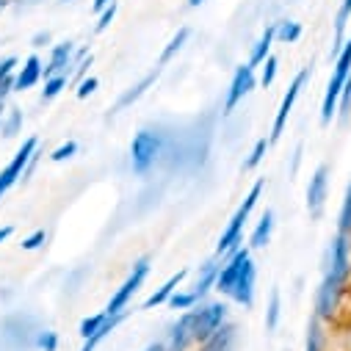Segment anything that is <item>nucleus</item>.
Returning a JSON list of instances; mask_svg holds the SVG:
<instances>
[{
    "label": "nucleus",
    "mask_w": 351,
    "mask_h": 351,
    "mask_svg": "<svg viewBox=\"0 0 351 351\" xmlns=\"http://www.w3.org/2000/svg\"><path fill=\"white\" fill-rule=\"evenodd\" d=\"M351 280V235L337 232L324 257V280L321 288L315 291V318L318 321H332L340 310V302L348 291Z\"/></svg>",
    "instance_id": "1"
},
{
    "label": "nucleus",
    "mask_w": 351,
    "mask_h": 351,
    "mask_svg": "<svg viewBox=\"0 0 351 351\" xmlns=\"http://www.w3.org/2000/svg\"><path fill=\"white\" fill-rule=\"evenodd\" d=\"M213 291L227 296L238 307H246V310L254 307V299H257V266L252 260V249L249 246H238L235 252L227 254V260L219 266V277H216V288Z\"/></svg>",
    "instance_id": "2"
},
{
    "label": "nucleus",
    "mask_w": 351,
    "mask_h": 351,
    "mask_svg": "<svg viewBox=\"0 0 351 351\" xmlns=\"http://www.w3.org/2000/svg\"><path fill=\"white\" fill-rule=\"evenodd\" d=\"M183 329L189 332V337L194 340V346L205 343L210 335H216L227 321H230V313H227V304L224 302H199L197 307L186 310L180 318Z\"/></svg>",
    "instance_id": "3"
},
{
    "label": "nucleus",
    "mask_w": 351,
    "mask_h": 351,
    "mask_svg": "<svg viewBox=\"0 0 351 351\" xmlns=\"http://www.w3.org/2000/svg\"><path fill=\"white\" fill-rule=\"evenodd\" d=\"M160 155H163V128L160 125L141 128L130 141V169L138 178H149L160 166Z\"/></svg>",
    "instance_id": "4"
},
{
    "label": "nucleus",
    "mask_w": 351,
    "mask_h": 351,
    "mask_svg": "<svg viewBox=\"0 0 351 351\" xmlns=\"http://www.w3.org/2000/svg\"><path fill=\"white\" fill-rule=\"evenodd\" d=\"M263 189H266V183H263V180H257V183L249 189V194H246L243 202L235 208L232 219L227 221V227H224V232H221V238H219V243H216L213 257H227L230 252H235V249L243 243V227H246L252 210L257 208V202H260V197H263Z\"/></svg>",
    "instance_id": "5"
},
{
    "label": "nucleus",
    "mask_w": 351,
    "mask_h": 351,
    "mask_svg": "<svg viewBox=\"0 0 351 351\" xmlns=\"http://www.w3.org/2000/svg\"><path fill=\"white\" fill-rule=\"evenodd\" d=\"M351 77V34L343 39V45L335 53V64H332V77L326 83V92L321 100V125H332L335 114H337V100L346 80Z\"/></svg>",
    "instance_id": "6"
},
{
    "label": "nucleus",
    "mask_w": 351,
    "mask_h": 351,
    "mask_svg": "<svg viewBox=\"0 0 351 351\" xmlns=\"http://www.w3.org/2000/svg\"><path fill=\"white\" fill-rule=\"evenodd\" d=\"M149 269H152V260L144 254V257H138L136 263H133V269H130V274L125 277V282L114 291V296L108 299V304H106V313L108 315H119V313H128V307H130V302H133V296L141 291V285H144V280L149 277Z\"/></svg>",
    "instance_id": "7"
},
{
    "label": "nucleus",
    "mask_w": 351,
    "mask_h": 351,
    "mask_svg": "<svg viewBox=\"0 0 351 351\" xmlns=\"http://www.w3.org/2000/svg\"><path fill=\"white\" fill-rule=\"evenodd\" d=\"M36 149H39V141H36V138H25L23 147L14 152V158H12L3 169H0V199H3V197L25 178L28 163H31V158L36 155Z\"/></svg>",
    "instance_id": "8"
},
{
    "label": "nucleus",
    "mask_w": 351,
    "mask_h": 351,
    "mask_svg": "<svg viewBox=\"0 0 351 351\" xmlns=\"http://www.w3.org/2000/svg\"><path fill=\"white\" fill-rule=\"evenodd\" d=\"M307 77H310V69L304 66L302 72H296V77H293L291 86H288V92L282 95V103H280V108H277V117H274V125H271V136H269L271 144H277V141L282 138L285 125H288V117H291V111H293V106H296L302 89L307 86Z\"/></svg>",
    "instance_id": "9"
},
{
    "label": "nucleus",
    "mask_w": 351,
    "mask_h": 351,
    "mask_svg": "<svg viewBox=\"0 0 351 351\" xmlns=\"http://www.w3.org/2000/svg\"><path fill=\"white\" fill-rule=\"evenodd\" d=\"M254 86H257L254 66H249V64L235 66L232 80H230V89H227V95H224V106H221V111H224V114H232V111H235V108L254 92Z\"/></svg>",
    "instance_id": "10"
},
{
    "label": "nucleus",
    "mask_w": 351,
    "mask_h": 351,
    "mask_svg": "<svg viewBox=\"0 0 351 351\" xmlns=\"http://www.w3.org/2000/svg\"><path fill=\"white\" fill-rule=\"evenodd\" d=\"M326 199H329V166L318 163V169L313 171V178L307 183V213H310V219L324 216Z\"/></svg>",
    "instance_id": "11"
},
{
    "label": "nucleus",
    "mask_w": 351,
    "mask_h": 351,
    "mask_svg": "<svg viewBox=\"0 0 351 351\" xmlns=\"http://www.w3.org/2000/svg\"><path fill=\"white\" fill-rule=\"evenodd\" d=\"M86 53H75V42H61L50 50V61L45 64V75L42 77H50V75H72V64L80 61Z\"/></svg>",
    "instance_id": "12"
},
{
    "label": "nucleus",
    "mask_w": 351,
    "mask_h": 351,
    "mask_svg": "<svg viewBox=\"0 0 351 351\" xmlns=\"http://www.w3.org/2000/svg\"><path fill=\"white\" fill-rule=\"evenodd\" d=\"M42 75H45V64H42V58L34 53V56H28L25 58V64L17 69V75H14V92H28V89H34V86L42 80Z\"/></svg>",
    "instance_id": "13"
},
{
    "label": "nucleus",
    "mask_w": 351,
    "mask_h": 351,
    "mask_svg": "<svg viewBox=\"0 0 351 351\" xmlns=\"http://www.w3.org/2000/svg\"><path fill=\"white\" fill-rule=\"evenodd\" d=\"M216 277H219V257H210V260H205L202 266H199L197 282L191 285V291H194V296H197L199 302H205L208 293L216 288Z\"/></svg>",
    "instance_id": "14"
},
{
    "label": "nucleus",
    "mask_w": 351,
    "mask_h": 351,
    "mask_svg": "<svg viewBox=\"0 0 351 351\" xmlns=\"http://www.w3.org/2000/svg\"><path fill=\"white\" fill-rule=\"evenodd\" d=\"M128 318V313H119V315H106V321L100 324V329L95 332V335H89V337H86L83 340V346H80V351H97L117 329H119V324Z\"/></svg>",
    "instance_id": "15"
},
{
    "label": "nucleus",
    "mask_w": 351,
    "mask_h": 351,
    "mask_svg": "<svg viewBox=\"0 0 351 351\" xmlns=\"http://www.w3.org/2000/svg\"><path fill=\"white\" fill-rule=\"evenodd\" d=\"M160 69H163V66L158 64V66H155V69H149V72H147V75H144V77H141L136 86H130V89H128V92H125V95L117 100V111H125V108H130L133 103H138V100L147 95V89H149V86L158 80Z\"/></svg>",
    "instance_id": "16"
},
{
    "label": "nucleus",
    "mask_w": 351,
    "mask_h": 351,
    "mask_svg": "<svg viewBox=\"0 0 351 351\" xmlns=\"http://www.w3.org/2000/svg\"><path fill=\"white\" fill-rule=\"evenodd\" d=\"M274 210H266L260 219H257V224H254V230H252V235H249V249L252 252H257V249H266L269 243H271V235H274Z\"/></svg>",
    "instance_id": "17"
},
{
    "label": "nucleus",
    "mask_w": 351,
    "mask_h": 351,
    "mask_svg": "<svg viewBox=\"0 0 351 351\" xmlns=\"http://www.w3.org/2000/svg\"><path fill=\"white\" fill-rule=\"evenodd\" d=\"M238 340V326L232 321H227L216 335H210L205 343H199V351H232Z\"/></svg>",
    "instance_id": "18"
},
{
    "label": "nucleus",
    "mask_w": 351,
    "mask_h": 351,
    "mask_svg": "<svg viewBox=\"0 0 351 351\" xmlns=\"http://www.w3.org/2000/svg\"><path fill=\"white\" fill-rule=\"evenodd\" d=\"M274 42H277V23L274 25H266V31L260 34V39L252 45V53H249V66H260L263 61H266L269 56H271V47H274Z\"/></svg>",
    "instance_id": "19"
},
{
    "label": "nucleus",
    "mask_w": 351,
    "mask_h": 351,
    "mask_svg": "<svg viewBox=\"0 0 351 351\" xmlns=\"http://www.w3.org/2000/svg\"><path fill=\"white\" fill-rule=\"evenodd\" d=\"M189 277V271H178V274H171L155 293H149L147 299H144V304H141V310H152V307H160V304H166L169 299H171V293L178 291L180 285H183V280Z\"/></svg>",
    "instance_id": "20"
},
{
    "label": "nucleus",
    "mask_w": 351,
    "mask_h": 351,
    "mask_svg": "<svg viewBox=\"0 0 351 351\" xmlns=\"http://www.w3.org/2000/svg\"><path fill=\"white\" fill-rule=\"evenodd\" d=\"M189 36H191V28H180L178 34H174V36L169 39V45L163 47V53H160V58H158V64H160V66H166V64H169V61H171L174 56H178V53H180V50L186 47V42H189Z\"/></svg>",
    "instance_id": "21"
},
{
    "label": "nucleus",
    "mask_w": 351,
    "mask_h": 351,
    "mask_svg": "<svg viewBox=\"0 0 351 351\" xmlns=\"http://www.w3.org/2000/svg\"><path fill=\"white\" fill-rule=\"evenodd\" d=\"M66 83H69V75H50L45 77V89H42V103H50L56 100L64 89H66Z\"/></svg>",
    "instance_id": "22"
},
{
    "label": "nucleus",
    "mask_w": 351,
    "mask_h": 351,
    "mask_svg": "<svg viewBox=\"0 0 351 351\" xmlns=\"http://www.w3.org/2000/svg\"><path fill=\"white\" fill-rule=\"evenodd\" d=\"M335 119H337V125H340V128H346V125L351 122V77L346 80L343 92H340V100H337V114H335Z\"/></svg>",
    "instance_id": "23"
},
{
    "label": "nucleus",
    "mask_w": 351,
    "mask_h": 351,
    "mask_svg": "<svg viewBox=\"0 0 351 351\" xmlns=\"http://www.w3.org/2000/svg\"><path fill=\"white\" fill-rule=\"evenodd\" d=\"M302 39V25L293 23V20H280L277 23V42L282 45H293Z\"/></svg>",
    "instance_id": "24"
},
{
    "label": "nucleus",
    "mask_w": 351,
    "mask_h": 351,
    "mask_svg": "<svg viewBox=\"0 0 351 351\" xmlns=\"http://www.w3.org/2000/svg\"><path fill=\"white\" fill-rule=\"evenodd\" d=\"M324 343H326L324 321H318V318L313 315V321H310V332H307V348H304V351H324Z\"/></svg>",
    "instance_id": "25"
},
{
    "label": "nucleus",
    "mask_w": 351,
    "mask_h": 351,
    "mask_svg": "<svg viewBox=\"0 0 351 351\" xmlns=\"http://www.w3.org/2000/svg\"><path fill=\"white\" fill-rule=\"evenodd\" d=\"M23 130V111H6L3 117H0V133H3L6 138H12V136H17Z\"/></svg>",
    "instance_id": "26"
},
{
    "label": "nucleus",
    "mask_w": 351,
    "mask_h": 351,
    "mask_svg": "<svg viewBox=\"0 0 351 351\" xmlns=\"http://www.w3.org/2000/svg\"><path fill=\"white\" fill-rule=\"evenodd\" d=\"M280 313H282V296H280V291L274 288L271 296H269V310H266V329H269V332H274V329L280 326Z\"/></svg>",
    "instance_id": "27"
},
{
    "label": "nucleus",
    "mask_w": 351,
    "mask_h": 351,
    "mask_svg": "<svg viewBox=\"0 0 351 351\" xmlns=\"http://www.w3.org/2000/svg\"><path fill=\"white\" fill-rule=\"evenodd\" d=\"M166 304H169L171 310H183V313H186V310L197 307V304H199V299L194 296V291H191V288H189V291H180V288H178V291L171 293V299H169Z\"/></svg>",
    "instance_id": "28"
},
{
    "label": "nucleus",
    "mask_w": 351,
    "mask_h": 351,
    "mask_svg": "<svg viewBox=\"0 0 351 351\" xmlns=\"http://www.w3.org/2000/svg\"><path fill=\"white\" fill-rule=\"evenodd\" d=\"M337 232L351 235V183L346 186V197H343V205L337 213Z\"/></svg>",
    "instance_id": "29"
},
{
    "label": "nucleus",
    "mask_w": 351,
    "mask_h": 351,
    "mask_svg": "<svg viewBox=\"0 0 351 351\" xmlns=\"http://www.w3.org/2000/svg\"><path fill=\"white\" fill-rule=\"evenodd\" d=\"M271 147V141L269 138H257V144L252 147V152H249V158L243 160V171H252V169H257L260 166V160L266 158V149Z\"/></svg>",
    "instance_id": "30"
},
{
    "label": "nucleus",
    "mask_w": 351,
    "mask_h": 351,
    "mask_svg": "<svg viewBox=\"0 0 351 351\" xmlns=\"http://www.w3.org/2000/svg\"><path fill=\"white\" fill-rule=\"evenodd\" d=\"M260 66H263V72H260L257 83L263 86V89H269V86L274 83V77H277V69H280V64H277V58H274V56H269V58L263 61Z\"/></svg>",
    "instance_id": "31"
},
{
    "label": "nucleus",
    "mask_w": 351,
    "mask_h": 351,
    "mask_svg": "<svg viewBox=\"0 0 351 351\" xmlns=\"http://www.w3.org/2000/svg\"><path fill=\"white\" fill-rule=\"evenodd\" d=\"M34 348H42V351H56L58 348V335L53 329H39L34 335Z\"/></svg>",
    "instance_id": "32"
},
{
    "label": "nucleus",
    "mask_w": 351,
    "mask_h": 351,
    "mask_svg": "<svg viewBox=\"0 0 351 351\" xmlns=\"http://www.w3.org/2000/svg\"><path fill=\"white\" fill-rule=\"evenodd\" d=\"M106 315H108V313L103 310V313H97V315H89V318H83V321H80V337L86 340L89 335H95V332L100 329V324L106 321Z\"/></svg>",
    "instance_id": "33"
},
{
    "label": "nucleus",
    "mask_w": 351,
    "mask_h": 351,
    "mask_svg": "<svg viewBox=\"0 0 351 351\" xmlns=\"http://www.w3.org/2000/svg\"><path fill=\"white\" fill-rule=\"evenodd\" d=\"M75 152H77V141H66V144H61L58 149H53V152H50V160H53V163H61V160L72 158Z\"/></svg>",
    "instance_id": "34"
},
{
    "label": "nucleus",
    "mask_w": 351,
    "mask_h": 351,
    "mask_svg": "<svg viewBox=\"0 0 351 351\" xmlns=\"http://www.w3.org/2000/svg\"><path fill=\"white\" fill-rule=\"evenodd\" d=\"M114 17H117V3H111V6H106V9L100 12V20H97V25H95V34H103V31L114 23Z\"/></svg>",
    "instance_id": "35"
},
{
    "label": "nucleus",
    "mask_w": 351,
    "mask_h": 351,
    "mask_svg": "<svg viewBox=\"0 0 351 351\" xmlns=\"http://www.w3.org/2000/svg\"><path fill=\"white\" fill-rule=\"evenodd\" d=\"M97 86H100V80H97V77H83V80L77 83V92H75V95H77L80 100H86L89 95H95V92H97Z\"/></svg>",
    "instance_id": "36"
},
{
    "label": "nucleus",
    "mask_w": 351,
    "mask_h": 351,
    "mask_svg": "<svg viewBox=\"0 0 351 351\" xmlns=\"http://www.w3.org/2000/svg\"><path fill=\"white\" fill-rule=\"evenodd\" d=\"M47 241V232L45 230H36V232H31L25 241H23V249H28V252H34V249H39L42 243Z\"/></svg>",
    "instance_id": "37"
},
{
    "label": "nucleus",
    "mask_w": 351,
    "mask_h": 351,
    "mask_svg": "<svg viewBox=\"0 0 351 351\" xmlns=\"http://www.w3.org/2000/svg\"><path fill=\"white\" fill-rule=\"evenodd\" d=\"M12 232H14V227H0V243L9 241V238H12Z\"/></svg>",
    "instance_id": "38"
},
{
    "label": "nucleus",
    "mask_w": 351,
    "mask_h": 351,
    "mask_svg": "<svg viewBox=\"0 0 351 351\" xmlns=\"http://www.w3.org/2000/svg\"><path fill=\"white\" fill-rule=\"evenodd\" d=\"M42 42L47 45V42H50V34H36V36H34V45H36V47H42Z\"/></svg>",
    "instance_id": "39"
},
{
    "label": "nucleus",
    "mask_w": 351,
    "mask_h": 351,
    "mask_svg": "<svg viewBox=\"0 0 351 351\" xmlns=\"http://www.w3.org/2000/svg\"><path fill=\"white\" fill-rule=\"evenodd\" d=\"M111 3H114V0H95V9H97V12H103V9H106V6H111Z\"/></svg>",
    "instance_id": "40"
},
{
    "label": "nucleus",
    "mask_w": 351,
    "mask_h": 351,
    "mask_svg": "<svg viewBox=\"0 0 351 351\" xmlns=\"http://www.w3.org/2000/svg\"><path fill=\"white\" fill-rule=\"evenodd\" d=\"M144 351H166V348H163V343H149Z\"/></svg>",
    "instance_id": "41"
},
{
    "label": "nucleus",
    "mask_w": 351,
    "mask_h": 351,
    "mask_svg": "<svg viewBox=\"0 0 351 351\" xmlns=\"http://www.w3.org/2000/svg\"><path fill=\"white\" fill-rule=\"evenodd\" d=\"M12 6V0H0V12H6Z\"/></svg>",
    "instance_id": "42"
},
{
    "label": "nucleus",
    "mask_w": 351,
    "mask_h": 351,
    "mask_svg": "<svg viewBox=\"0 0 351 351\" xmlns=\"http://www.w3.org/2000/svg\"><path fill=\"white\" fill-rule=\"evenodd\" d=\"M202 3H205V0H189V6H191V9H197V6H202Z\"/></svg>",
    "instance_id": "43"
},
{
    "label": "nucleus",
    "mask_w": 351,
    "mask_h": 351,
    "mask_svg": "<svg viewBox=\"0 0 351 351\" xmlns=\"http://www.w3.org/2000/svg\"><path fill=\"white\" fill-rule=\"evenodd\" d=\"M0 117H3V106H0Z\"/></svg>",
    "instance_id": "44"
},
{
    "label": "nucleus",
    "mask_w": 351,
    "mask_h": 351,
    "mask_svg": "<svg viewBox=\"0 0 351 351\" xmlns=\"http://www.w3.org/2000/svg\"><path fill=\"white\" fill-rule=\"evenodd\" d=\"M61 3H69V0H61Z\"/></svg>",
    "instance_id": "45"
}]
</instances>
